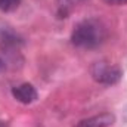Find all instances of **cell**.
I'll use <instances>...</instances> for the list:
<instances>
[{"instance_id":"1","label":"cell","mask_w":127,"mask_h":127,"mask_svg":"<svg viewBox=\"0 0 127 127\" xmlns=\"http://www.w3.org/2000/svg\"><path fill=\"white\" fill-rule=\"evenodd\" d=\"M108 35L106 27L102 21L90 18L78 22L71 34V43L81 49H95L100 46Z\"/></svg>"},{"instance_id":"2","label":"cell","mask_w":127,"mask_h":127,"mask_svg":"<svg viewBox=\"0 0 127 127\" xmlns=\"http://www.w3.org/2000/svg\"><path fill=\"white\" fill-rule=\"evenodd\" d=\"M90 75L93 77L96 83L111 86L120 81L123 72L118 66L106 62V61H97V62H93L90 66Z\"/></svg>"},{"instance_id":"3","label":"cell","mask_w":127,"mask_h":127,"mask_svg":"<svg viewBox=\"0 0 127 127\" xmlns=\"http://www.w3.org/2000/svg\"><path fill=\"white\" fill-rule=\"evenodd\" d=\"M12 95L13 97L18 100V102H21V103H25V105H28V103H32L35 99H37V90H35V87L30 84V83H22V84H19V86H15L13 89H12Z\"/></svg>"},{"instance_id":"4","label":"cell","mask_w":127,"mask_h":127,"mask_svg":"<svg viewBox=\"0 0 127 127\" xmlns=\"http://www.w3.org/2000/svg\"><path fill=\"white\" fill-rule=\"evenodd\" d=\"M115 123V115L111 112H102L86 120H81L77 127H111Z\"/></svg>"},{"instance_id":"5","label":"cell","mask_w":127,"mask_h":127,"mask_svg":"<svg viewBox=\"0 0 127 127\" xmlns=\"http://www.w3.org/2000/svg\"><path fill=\"white\" fill-rule=\"evenodd\" d=\"M84 0H56L58 4V15L61 18H66L78 4H81Z\"/></svg>"},{"instance_id":"6","label":"cell","mask_w":127,"mask_h":127,"mask_svg":"<svg viewBox=\"0 0 127 127\" xmlns=\"http://www.w3.org/2000/svg\"><path fill=\"white\" fill-rule=\"evenodd\" d=\"M21 0H0V12H13L18 9Z\"/></svg>"},{"instance_id":"7","label":"cell","mask_w":127,"mask_h":127,"mask_svg":"<svg viewBox=\"0 0 127 127\" xmlns=\"http://www.w3.org/2000/svg\"><path fill=\"white\" fill-rule=\"evenodd\" d=\"M106 3L109 4H115V6H120V4H127V0H105Z\"/></svg>"},{"instance_id":"8","label":"cell","mask_w":127,"mask_h":127,"mask_svg":"<svg viewBox=\"0 0 127 127\" xmlns=\"http://www.w3.org/2000/svg\"><path fill=\"white\" fill-rule=\"evenodd\" d=\"M0 127H1V126H0Z\"/></svg>"}]
</instances>
